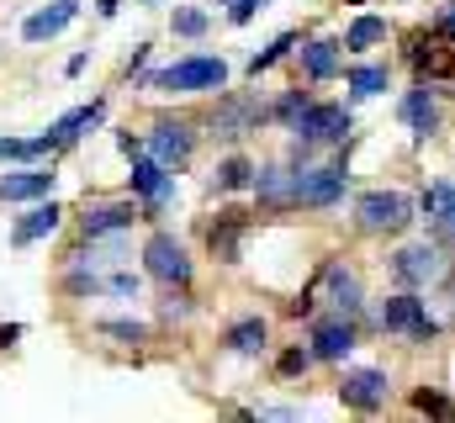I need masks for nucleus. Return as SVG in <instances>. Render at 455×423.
<instances>
[{
    "label": "nucleus",
    "instance_id": "obj_26",
    "mask_svg": "<svg viewBox=\"0 0 455 423\" xmlns=\"http://www.w3.org/2000/svg\"><path fill=\"white\" fill-rule=\"evenodd\" d=\"M291 186H297V175L265 170V175H259V202H291Z\"/></svg>",
    "mask_w": 455,
    "mask_h": 423
},
{
    "label": "nucleus",
    "instance_id": "obj_23",
    "mask_svg": "<svg viewBox=\"0 0 455 423\" xmlns=\"http://www.w3.org/2000/svg\"><path fill=\"white\" fill-rule=\"evenodd\" d=\"M228 349H238V355H259V349H265V323H259V317L233 323V328H228Z\"/></svg>",
    "mask_w": 455,
    "mask_h": 423
},
{
    "label": "nucleus",
    "instance_id": "obj_2",
    "mask_svg": "<svg viewBox=\"0 0 455 423\" xmlns=\"http://www.w3.org/2000/svg\"><path fill=\"white\" fill-rule=\"evenodd\" d=\"M355 217H360L365 233H403L413 222V202L403 191H371V196L355 202Z\"/></svg>",
    "mask_w": 455,
    "mask_h": 423
},
{
    "label": "nucleus",
    "instance_id": "obj_5",
    "mask_svg": "<svg viewBox=\"0 0 455 423\" xmlns=\"http://www.w3.org/2000/svg\"><path fill=\"white\" fill-rule=\"evenodd\" d=\"M349 132V111L344 106H302L297 116V138L302 143H334Z\"/></svg>",
    "mask_w": 455,
    "mask_h": 423
},
{
    "label": "nucleus",
    "instance_id": "obj_37",
    "mask_svg": "<svg viewBox=\"0 0 455 423\" xmlns=\"http://www.w3.org/2000/svg\"><path fill=\"white\" fill-rule=\"evenodd\" d=\"M148 5H159V0H148Z\"/></svg>",
    "mask_w": 455,
    "mask_h": 423
},
{
    "label": "nucleus",
    "instance_id": "obj_18",
    "mask_svg": "<svg viewBox=\"0 0 455 423\" xmlns=\"http://www.w3.org/2000/svg\"><path fill=\"white\" fill-rule=\"evenodd\" d=\"M238 238H243V212H223V222L212 227V254L233 265L238 259Z\"/></svg>",
    "mask_w": 455,
    "mask_h": 423
},
{
    "label": "nucleus",
    "instance_id": "obj_17",
    "mask_svg": "<svg viewBox=\"0 0 455 423\" xmlns=\"http://www.w3.org/2000/svg\"><path fill=\"white\" fill-rule=\"evenodd\" d=\"M59 143H64V138H59L53 127L37 132V138H0V159H48Z\"/></svg>",
    "mask_w": 455,
    "mask_h": 423
},
{
    "label": "nucleus",
    "instance_id": "obj_6",
    "mask_svg": "<svg viewBox=\"0 0 455 423\" xmlns=\"http://www.w3.org/2000/svg\"><path fill=\"white\" fill-rule=\"evenodd\" d=\"M339 196H344L339 170H302L297 186H291V202H297V207H334Z\"/></svg>",
    "mask_w": 455,
    "mask_h": 423
},
{
    "label": "nucleus",
    "instance_id": "obj_1",
    "mask_svg": "<svg viewBox=\"0 0 455 423\" xmlns=\"http://www.w3.org/2000/svg\"><path fill=\"white\" fill-rule=\"evenodd\" d=\"M228 80L223 59H180L159 75H148V91H218Z\"/></svg>",
    "mask_w": 455,
    "mask_h": 423
},
{
    "label": "nucleus",
    "instance_id": "obj_10",
    "mask_svg": "<svg viewBox=\"0 0 455 423\" xmlns=\"http://www.w3.org/2000/svg\"><path fill=\"white\" fill-rule=\"evenodd\" d=\"M75 11H80V0H53L48 11H37V16H27V27H21V37L27 43H43V37H59L69 21H75Z\"/></svg>",
    "mask_w": 455,
    "mask_h": 423
},
{
    "label": "nucleus",
    "instance_id": "obj_21",
    "mask_svg": "<svg viewBox=\"0 0 455 423\" xmlns=\"http://www.w3.org/2000/svg\"><path fill=\"white\" fill-rule=\"evenodd\" d=\"M302 64H307L313 80H329V75L339 69V43H329V37H323V43H307V48H302Z\"/></svg>",
    "mask_w": 455,
    "mask_h": 423
},
{
    "label": "nucleus",
    "instance_id": "obj_13",
    "mask_svg": "<svg viewBox=\"0 0 455 423\" xmlns=\"http://www.w3.org/2000/svg\"><path fill=\"white\" fill-rule=\"evenodd\" d=\"M259 116H265V111H259L254 96H233V101H223V111H218V122H212V127H218V138H243Z\"/></svg>",
    "mask_w": 455,
    "mask_h": 423
},
{
    "label": "nucleus",
    "instance_id": "obj_32",
    "mask_svg": "<svg viewBox=\"0 0 455 423\" xmlns=\"http://www.w3.org/2000/svg\"><path fill=\"white\" fill-rule=\"evenodd\" d=\"M413 403H419V408H424V413H440V419H451V413H455L451 403H445V397H435V392H419V397H413Z\"/></svg>",
    "mask_w": 455,
    "mask_h": 423
},
{
    "label": "nucleus",
    "instance_id": "obj_19",
    "mask_svg": "<svg viewBox=\"0 0 455 423\" xmlns=\"http://www.w3.org/2000/svg\"><path fill=\"white\" fill-rule=\"evenodd\" d=\"M403 116H408V127H413L419 138H429V132L440 127V106L429 101V91H413V96L403 101Z\"/></svg>",
    "mask_w": 455,
    "mask_h": 423
},
{
    "label": "nucleus",
    "instance_id": "obj_14",
    "mask_svg": "<svg viewBox=\"0 0 455 423\" xmlns=\"http://www.w3.org/2000/svg\"><path fill=\"white\" fill-rule=\"evenodd\" d=\"M132 191L148 196V207H164L170 202V175L159 159H132Z\"/></svg>",
    "mask_w": 455,
    "mask_h": 423
},
{
    "label": "nucleus",
    "instance_id": "obj_36",
    "mask_svg": "<svg viewBox=\"0 0 455 423\" xmlns=\"http://www.w3.org/2000/svg\"><path fill=\"white\" fill-rule=\"evenodd\" d=\"M440 32H445V37H455V0L440 11Z\"/></svg>",
    "mask_w": 455,
    "mask_h": 423
},
{
    "label": "nucleus",
    "instance_id": "obj_12",
    "mask_svg": "<svg viewBox=\"0 0 455 423\" xmlns=\"http://www.w3.org/2000/svg\"><path fill=\"white\" fill-rule=\"evenodd\" d=\"M59 217H64V207L59 202H37V207L27 212L21 222H16V233H11V243L16 249H27V243H37V238H48L53 227H59Z\"/></svg>",
    "mask_w": 455,
    "mask_h": 423
},
{
    "label": "nucleus",
    "instance_id": "obj_25",
    "mask_svg": "<svg viewBox=\"0 0 455 423\" xmlns=\"http://www.w3.org/2000/svg\"><path fill=\"white\" fill-rule=\"evenodd\" d=\"M381 37H387V21H381V16H360V21L344 32V48L360 53V48H371V43H381Z\"/></svg>",
    "mask_w": 455,
    "mask_h": 423
},
{
    "label": "nucleus",
    "instance_id": "obj_30",
    "mask_svg": "<svg viewBox=\"0 0 455 423\" xmlns=\"http://www.w3.org/2000/svg\"><path fill=\"white\" fill-rule=\"evenodd\" d=\"M175 32L180 37H202L207 32V16L202 11H175Z\"/></svg>",
    "mask_w": 455,
    "mask_h": 423
},
{
    "label": "nucleus",
    "instance_id": "obj_31",
    "mask_svg": "<svg viewBox=\"0 0 455 423\" xmlns=\"http://www.w3.org/2000/svg\"><path fill=\"white\" fill-rule=\"evenodd\" d=\"M286 48H291V37H275V43H270L265 53H254V59H249V75H259V69H270V64H275V59L286 53Z\"/></svg>",
    "mask_w": 455,
    "mask_h": 423
},
{
    "label": "nucleus",
    "instance_id": "obj_16",
    "mask_svg": "<svg viewBox=\"0 0 455 423\" xmlns=\"http://www.w3.org/2000/svg\"><path fill=\"white\" fill-rule=\"evenodd\" d=\"M355 349V328L349 323H318L313 328V355L318 360H344Z\"/></svg>",
    "mask_w": 455,
    "mask_h": 423
},
{
    "label": "nucleus",
    "instance_id": "obj_15",
    "mask_svg": "<svg viewBox=\"0 0 455 423\" xmlns=\"http://www.w3.org/2000/svg\"><path fill=\"white\" fill-rule=\"evenodd\" d=\"M132 217H138V212L127 207V202H96V207L85 212V238L122 233V227H132Z\"/></svg>",
    "mask_w": 455,
    "mask_h": 423
},
{
    "label": "nucleus",
    "instance_id": "obj_22",
    "mask_svg": "<svg viewBox=\"0 0 455 423\" xmlns=\"http://www.w3.org/2000/svg\"><path fill=\"white\" fill-rule=\"evenodd\" d=\"M424 212L440 222V233H451V238H455V186H429Z\"/></svg>",
    "mask_w": 455,
    "mask_h": 423
},
{
    "label": "nucleus",
    "instance_id": "obj_7",
    "mask_svg": "<svg viewBox=\"0 0 455 423\" xmlns=\"http://www.w3.org/2000/svg\"><path fill=\"white\" fill-rule=\"evenodd\" d=\"M381 328H387V333L429 339V333H435V317L424 313V302H413V297H387V307H381Z\"/></svg>",
    "mask_w": 455,
    "mask_h": 423
},
{
    "label": "nucleus",
    "instance_id": "obj_33",
    "mask_svg": "<svg viewBox=\"0 0 455 423\" xmlns=\"http://www.w3.org/2000/svg\"><path fill=\"white\" fill-rule=\"evenodd\" d=\"M101 328H107V333H116V339H132V344L143 339V323H101Z\"/></svg>",
    "mask_w": 455,
    "mask_h": 423
},
{
    "label": "nucleus",
    "instance_id": "obj_35",
    "mask_svg": "<svg viewBox=\"0 0 455 423\" xmlns=\"http://www.w3.org/2000/svg\"><path fill=\"white\" fill-rule=\"evenodd\" d=\"M223 5H233V21H249V16H254V5H259V0H223Z\"/></svg>",
    "mask_w": 455,
    "mask_h": 423
},
{
    "label": "nucleus",
    "instance_id": "obj_28",
    "mask_svg": "<svg viewBox=\"0 0 455 423\" xmlns=\"http://www.w3.org/2000/svg\"><path fill=\"white\" fill-rule=\"evenodd\" d=\"M249 175H254L249 159H228L223 170H218V186H223V191H238V186H249Z\"/></svg>",
    "mask_w": 455,
    "mask_h": 423
},
{
    "label": "nucleus",
    "instance_id": "obj_27",
    "mask_svg": "<svg viewBox=\"0 0 455 423\" xmlns=\"http://www.w3.org/2000/svg\"><path fill=\"white\" fill-rule=\"evenodd\" d=\"M349 91H355V96H381V91H387V69H381V64L355 69V75H349Z\"/></svg>",
    "mask_w": 455,
    "mask_h": 423
},
{
    "label": "nucleus",
    "instance_id": "obj_34",
    "mask_svg": "<svg viewBox=\"0 0 455 423\" xmlns=\"http://www.w3.org/2000/svg\"><path fill=\"white\" fill-rule=\"evenodd\" d=\"M281 371H286V376H297V371H307V355H302V349H291V355H281Z\"/></svg>",
    "mask_w": 455,
    "mask_h": 423
},
{
    "label": "nucleus",
    "instance_id": "obj_4",
    "mask_svg": "<svg viewBox=\"0 0 455 423\" xmlns=\"http://www.w3.org/2000/svg\"><path fill=\"white\" fill-rule=\"evenodd\" d=\"M392 270H397V281H403V286H429V281H440V275H445V259H440V249H435V243H408V249L392 259Z\"/></svg>",
    "mask_w": 455,
    "mask_h": 423
},
{
    "label": "nucleus",
    "instance_id": "obj_3",
    "mask_svg": "<svg viewBox=\"0 0 455 423\" xmlns=\"http://www.w3.org/2000/svg\"><path fill=\"white\" fill-rule=\"evenodd\" d=\"M143 265H148V275L164 281V286H186V281H191V259H186V249H180L170 233H154V238L143 243Z\"/></svg>",
    "mask_w": 455,
    "mask_h": 423
},
{
    "label": "nucleus",
    "instance_id": "obj_11",
    "mask_svg": "<svg viewBox=\"0 0 455 423\" xmlns=\"http://www.w3.org/2000/svg\"><path fill=\"white\" fill-rule=\"evenodd\" d=\"M148 154H154L159 164H180V159L191 154V132H186L180 122H159V127L148 132Z\"/></svg>",
    "mask_w": 455,
    "mask_h": 423
},
{
    "label": "nucleus",
    "instance_id": "obj_20",
    "mask_svg": "<svg viewBox=\"0 0 455 423\" xmlns=\"http://www.w3.org/2000/svg\"><path fill=\"white\" fill-rule=\"evenodd\" d=\"M323 286L334 291V307H339V313H355V307H360V281H355L344 265H329V270H323Z\"/></svg>",
    "mask_w": 455,
    "mask_h": 423
},
{
    "label": "nucleus",
    "instance_id": "obj_24",
    "mask_svg": "<svg viewBox=\"0 0 455 423\" xmlns=\"http://www.w3.org/2000/svg\"><path fill=\"white\" fill-rule=\"evenodd\" d=\"M101 111H107L101 101H91V106H75L69 116H59V122H53V132H59V138L69 143V138H80L85 127H96V122H101Z\"/></svg>",
    "mask_w": 455,
    "mask_h": 423
},
{
    "label": "nucleus",
    "instance_id": "obj_29",
    "mask_svg": "<svg viewBox=\"0 0 455 423\" xmlns=\"http://www.w3.org/2000/svg\"><path fill=\"white\" fill-rule=\"evenodd\" d=\"M419 75H455V53H419Z\"/></svg>",
    "mask_w": 455,
    "mask_h": 423
},
{
    "label": "nucleus",
    "instance_id": "obj_8",
    "mask_svg": "<svg viewBox=\"0 0 455 423\" xmlns=\"http://www.w3.org/2000/svg\"><path fill=\"white\" fill-rule=\"evenodd\" d=\"M339 397L349 408H360V413H376L381 403H387V376L381 371H349L339 387Z\"/></svg>",
    "mask_w": 455,
    "mask_h": 423
},
{
    "label": "nucleus",
    "instance_id": "obj_9",
    "mask_svg": "<svg viewBox=\"0 0 455 423\" xmlns=\"http://www.w3.org/2000/svg\"><path fill=\"white\" fill-rule=\"evenodd\" d=\"M53 191V170H16L0 175V202H43Z\"/></svg>",
    "mask_w": 455,
    "mask_h": 423
}]
</instances>
